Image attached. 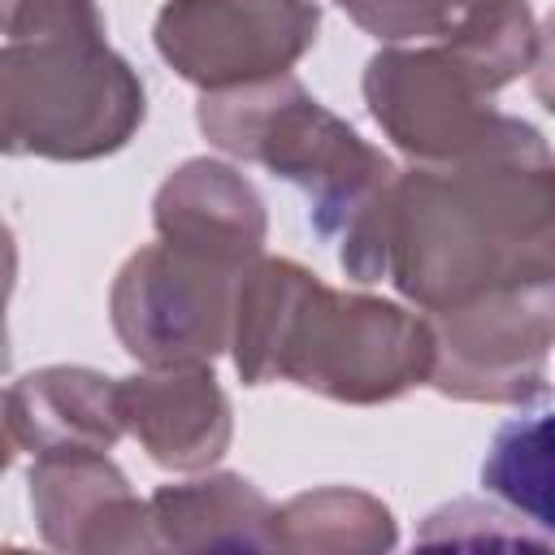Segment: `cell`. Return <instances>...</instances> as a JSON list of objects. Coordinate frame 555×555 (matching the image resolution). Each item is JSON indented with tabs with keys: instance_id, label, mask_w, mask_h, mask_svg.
Returning a JSON list of instances; mask_svg holds the SVG:
<instances>
[{
	"instance_id": "e0dca14e",
	"label": "cell",
	"mask_w": 555,
	"mask_h": 555,
	"mask_svg": "<svg viewBox=\"0 0 555 555\" xmlns=\"http://www.w3.org/2000/svg\"><path fill=\"white\" fill-rule=\"evenodd\" d=\"M481 486L538 525L542 533L551 529V416H525L507 421L494 429L490 451L481 460Z\"/></svg>"
},
{
	"instance_id": "277c9868",
	"label": "cell",
	"mask_w": 555,
	"mask_h": 555,
	"mask_svg": "<svg viewBox=\"0 0 555 555\" xmlns=\"http://www.w3.org/2000/svg\"><path fill=\"white\" fill-rule=\"evenodd\" d=\"M429 364L434 334L425 312L364 291H334L317 278L291 317L273 382L334 403L377 408L425 386Z\"/></svg>"
},
{
	"instance_id": "7c38bea8",
	"label": "cell",
	"mask_w": 555,
	"mask_h": 555,
	"mask_svg": "<svg viewBox=\"0 0 555 555\" xmlns=\"http://www.w3.org/2000/svg\"><path fill=\"white\" fill-rule=\"evenodd\" d=\"M4 412L17 447L48 451H113L121 429L117 377L82 364H48L4 390Z\"/></svg>"
},
{
	"instance_id": "30bf717a",
	"label": "cell",
	"mask_w": 555,
	"mask_h": 555,
	"mask_svg": "<svg viewBox=\"0 0 555 555\" xmlns=\"http://www.w3.org/2000/svg\"><path fill=\"white\" fill-rule=\"evenodd\" d=\"M121 429L169 473L212 468L234 438L230 399L212 364H169L117 377Z\"/></svg>"
},
{
	"instance_id": "ba28073f",
	"label": "cell",
	"mask_w": 555,
	"mask_h": 555,
	"mask_svg": "<svg viewBox=\"0 0 555 555\" xmlns=\"http://www.w3.org/2000/svg\"><path fill=\"white\" fill-rule=\"evenodd\" d=\"M317 0H165L152 22L160 61L199 91L291 74L317 43Z\"/></svg>"
},
{
	"instance_id": "cb8c5ba5",
	"label": "cell",
	"mask_w": 555,
	"mask_h": 555,
	"mask_svg": "<svg viewBox=\"0 0 555 555\" xmlns=\"http://www.w3.org/2000/svg\"><path fill=\"white\" fill-rule=\"evenodd\" d=\"M447 4H451V9H455V13H460V9H468V4H473V0H447Z\"/></svg>"
},
{
	"instance_id": "ac0fdd59",
	"label": "cell",
	"mask_w": 555,
	"mask_h": 555,
	"mask_svg": "<svg viewBox=\"0 0 555 555\" xmlns=\"http://www.w3.org/2000/svg\"><path fill=\"white\" fill-rule=\"evenodd\" d=\"M421 546H520V551H551V538L538 529H529L525 516H516L512 507H494L481 499H455L442 503L438 512L425 516Z\"/></svg>"
},
{
	"instance_id": "5bb4252c",
	"label": "cell",
	"mask_w": 555,
	"mask_h": 555,
	"mask_svg": "<svg viewBox=\"0 0 555 555\" xmlns=\"http://www.w3.org/2000/svg\"><path fill=\"white\" fill-rule=\"evenodd\" d=\"M390 507L356 486H317L273 507V551L291 555H377L395 551Z\"/></svg>"
},
{
	"instance_id": "44dd1931",
	"label": "cell",
	"mask_w": 555,
	"mask_h": 555,
	"mask_svg": "<svg viewBox=\"0 0 555 555\" xmlns=\"http://www.w3.org/2000/svg\"><path fill=\"white\" fill-rule=\"evenodd\" d=\"M13 455H17V438H13V429H9V412H4V390H0V477L9 473Z\"/></svg>"
},
{
	"instance_id": "9c48e42d",
	"label": "cell",
	"mask_w": 555,
	"mask_h": 555,
	"mask_svg": "<svg viewBox=\"0 0 555 555\" xmlns=\"http://www.w3.org/2000/svg\"><path fill=\"white\" fill-rule=\"evenodd\" d=\"M30 512L39 538L69 555L160 551L147 499H139L108 451H48L30 464Z\"/></svg>"
},
{
	"instance_id": "3957f363",
	"label": "cell",
	"mask_w": 555,
	"mask_h": 555,
	"mask_svg": "<svg viewBox=\"0 0 555 555\" xmlns=\"http://www.w3.org/2000/svg\"><path fill=\"white\" fill-rule=\"evenodd\" d=\"M199 134L230 160L260 165L308 195L312 230L334 243L395 178V165L356 126L330 113L295 74L199 91Z\"/></svg>"
},
{
	"instance_id": "603a6c76",
	"label": "cell",
	"mask_w": 555,
	"mask_h": 555,
	"mask_svg": "<svg viewBox=\"0 0 555 555\" xmlns=\"http://www.w3.org/2000/svg\"><path fill=\"white\" fill-rule=\"evenodd\" d=\"M17 4H22V0H0V35L9 30V22H13V13H17Z\"/></svg>"
},
{
	"instance_id": "d6986e66",
	"label": "cell",
	"mask_w": 555,
	"mask_h": 555,
	"mask_svg": "<svg viewBox=\"0 0 555 555\" xmlns=\"http://www.w3.org/2000/svg\"><path fill=\"white\" fill-rule=\"evenodd\" d=\"M377 43H429L460 17L447 0H334Z\"/></svg>"
},
{
	"instance_id": "2e32d148",
	"label": "cell",
	"mask_w": 555,
	"mask_h": 555,
	"mask_svg": "<svg viewBox=\"0 0 555 555\" xmlns=\"http://www.w3.org/2000/svg\"><path fill=\"white\" fill-rule=\"evenodd\" d=\"M438 39L494 95L512 87L516 78H525L529 69H538L546 56L542 26L529 0H473L468 9H460V17Z\"/></svg>"
},
{
	"instance_id": "8fae6325",
	"label": "cell",
	"mask_w": 555,
	"mask_h": 555,
	"mask_svg": "<svg viewBox=\"0 0 555 555\" xmlns=\"http://www.w3.org/2000/svg\"><path fill=\"white\" fill-rule=\"evenodd\" d=\"M152 225L160 243L225 269H247L269 238L260 191L238 165L217 156H191L156 186Z\"/></svg>"
},
{
	"instance_id": "7a4b0ae2",
	"label": "cell",
	"mask_w": 555,
	"mask_h": 555,
	"mask_svg": "<svg viewBox=\"0 0 555 555\" xmlns=\"http://www.w3.org/2000/svg\"><path fill=\"white\" fill-rule=\"evenodd\" d=\"M147 117L134 65L108 48L95 0H22L0 35V156L100 160Z\"/></svg>"
},
{
	"instance_id": "52a82bcc",
	"label": "cell",
	"mask_w": 555,
	"mask_h": 555,
	"mask_svg": "<svg viewBox=\"0 0 555 555\" xmlns=\"http://www.w3.org/2000/svg\"><path fill=\"white\" fill-rule=\"evenodd\" d=\"M238 273L160 238L130 251L108 286V321L121 351L139 369L212 364L230 347Z\"/></svg>"
},
{
	"instance_id": "6da1fadb",
	"label": "cell",
	"mask_w": 555,
	"mask_h": 555,
	"mask_svg": "<svg viewBox=\"0 0 555 555\" xmlns=\"http://www.w3.org/2000/svg\"><path fill=\"white\" fill-rule=\"evenodd\" d=\"M334 243L351 282L386 278L416 312L555 282L551 147L525 121L486 152L395 169Z\"/></svg>"
},
{
	"instance_id": "7402d4cb",
	"label": "cell",
	"mask_w": 555,
	"mask_h": 555,
	"mask_svg": "<svg viewBox=\"0 0 555 555\" xmlns=\"http://www.w3.org/2000/svg\"><path fill=\"white\" fill-rule=\"evenodd\" d=\"M9 291L13 286H4L0 282V377L9 373V364H13V347H9V317H4V308H9Z\"/></svg>"
},
{
	"instance_id": "4fadbf2b",
	"label": "cell",
	"mask_w": 555,
	"mask_h": 555,
	"mask_svg": "<svg viewBox=\"0 0 555 555\" xmlns=\"http://www.w3.org/2000/svg\"><path fill=\"white\" fill-rule=\"evenodd\" d=\"M147 516L160 551H273V503L238 473H208L156 486Z\"/></svg>"
},
{
	"instance_id": "9a60e30c",
	"label": "cell",
	"mask_w": 555,
	"mask_h": 555,
	"mask_svg": "<svg viewBox=\"0 0 555 555\" xmlns=\"http://www.w3.org/2000/svg\"><path fill=\"white\" fill-rule=\"evenodd\" d=\"M317 282L312 269L286 256H256L234 282V317H230V360L243 386H264L278 373V351L291 330V317L304 291Z\"/></svg>"
},
{
	"instance_id": "ffe728a7",
	"label": "cell",
	"mask_w": 555,
	"mask_h": 555,
	"mask_svg": "<svg viewBox=\"0 0 555 555\" xmlns=\"http://www.w3.org/2000/svg\"><path fill=\"white\" fill-rule=\"evenodd\" d=\"M13 278H17V243H13L9 221L0 217V282L13 286Z\"/></svg>"
},
{
	"instance_id": "8992f818",
	"label": "cell",
	"mask_w": 555,
	"mask_h": 555,
	"mask_svg": "<svg viewBox=\"0 0 555 555\" xmlns=\"http://www.w3.org/2000/svg\"><path fill=\"white\" fill-rule=\"evenodd\" d=\"M434 334L429 382L460 403L525 408L551 390L555 282L507 286L473 304L425 312Z\"/></svg>"
},
{
	"instance_id": "5b68a950",
	"label": "cell",
	"mask_w": 555,
	"mask_h": 555,
	"mask_svg": "<svg viewBox=\"0 0 555 555\" xmlns=\"http://www.w3.org/2000/svg\"><path fill=\"white\" fill-rule=\"evenodd\" d=\"M369 117L412 165H442L512 139L525 121L494 108V91L442 43H386L360 78Z\"/></svg>"
}]
</instances>
